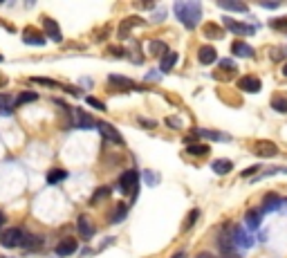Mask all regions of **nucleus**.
Instances as JSON below:
<instances>
[{"label":"nucleus","mask_w":287,"mask_h":258,"mask_svg":"<svg viewBox=\"0 0 287 258\" xmlns=\"http://www.w3.org/2000/svg\"><path fill=\"white\" fill-rule=\"evenodd\" d=\"M148 52L155 54V56H164V54H169V45H166L164 41H151L148 43Z\"/></svg>","instance_id":"obj_24"},{"label":"nucleus","mask_w":287,"mask_h":258,"mask_svg":"<svg viewBox=\"0 0 287 258\" xmlns=\"http://www.w3.org/2000/svg\"><path fill=\"white\" fill-rule=\"evenodd\" d=\"M25 231L20 227H9V229H2L0 231V245L5 249H14V247H23L25 242Z\"/></svg>","instance_id":"obj_2"},{"label":"nucleus","mask_w":287,"mask_h":258,"mask_svg":"<svg viewBox=\"0 0 287 258\" xmlns=\"http://www.w3.org/2000/svg\"><path fill=\"white\" fill-rule=\"evenodd\" d=\"M263 7H267V9H276V7H278V2H263Z\"/></svg>","instance_id":"obj_43"},{"label":"nucleus","mask_w":287,"mask_h":258,"mask_svg":"<svg viewBox=\"0 0 287 258\" xmlns=\"http://www.w3.org/2000/svg\"><path fill=\"white\" fill-rule=\"evenodd\" d=\"M186 151L188 155H209V146L206 144H188Z\"/></svg>","instance_id":"obj_30"},{"label":"nucleus","mask_w":287,"mask_h":258,"mask_svg":"<svg viewBox=\"0 0 287 258\" xmlns=\"http://www.w3.org/2000/svg\"><path fill=\"white\" fill-rule=\"evenodd\" d=\"M204 36H206V38H222V36H224V32L220 30L218 25L206 23V25H204Z\"/></svg>","instance_id":"obj_28"},{"label":"nucleus","mask_w":287,"mask_h":258,"mask_svg":"<svg viewBox=\"0 0 287 258\" xmlns=\"http://www.w3.org/2000/svg\"><path fill=\"white\" fill-rule=\"evenodd\" d=\"M76 241L74 238H65V241H61L59 245H56V256L65 258V256H72V254L76 252Z\"/></svg>","instance_id":"obj_12"},{"label":"nucleus","mask_w":287,"mask_h":258,"mask_svg":"<svg viewBox=\"0 0 287 258\" xmlns=\"http://www.w3.org/2000/svg\"><path fill=\"white\" fill-rule=\"evenodd\" d=\"M260 218H263V211H247V216H245L247 227H249V229H258Z\"/></svg>","instance_id":"obj_27"},{"label":"nucleus","mask_w":287,"mask_h":258,"mask_svg":"<svg viewBox=\"0 0 287 258\" xmlns=\"http://www.w3.org/2000/svg\"><path fill=\"white\" fill-rule=\"evenodd\" d=\"M283 74H285V76H287V63H285V65H283Z\"/></svg>","instance_id":"obj_47"},{"label":"nucleus","mask_w":287,"mask_h":258,"mask_svg":"<svg viewBox=\"0 0 287 258\" xmlns=\"http://www.w3.org/2000/svg\"><path fill=\"white\" fill-rule=\"evenodd\" d=\"M76 229H79V234H81L83 241H92V236H94V224L90 223V218L88 216H79L76 218Z\"/></svg>","instance_id":"obj_6"},{"label":"nucleus","mask_w":287,"mask_h":258,"mask_svg":"<svg viewBox=\"0 0 287 258\" xmlns=\"http://www.w3.org/2000/svg\"><path fill=\"white\" fill-rule=\"evenodd\" d=\"M238 88L245 90V92H249V94H253V92H260L263 83H260L258 76H242L240 81H238Z\"/></svg>","instance_id":"obj_9"},{"label":"nucleus","mask_w":287,"mask_h":258,"mask_svg":"<svg viewBox=\"0 0 287 258\" xmlns=\"http://www.w3.org/2000/svg\"><path fill=\"white\" fill-rule=\"evenodd\" d=\"M108 81L115 83V86H119V88H123V90H137V92H146V86H141V83L130 81V79H126V76L110 74V76H108Z\"/></svg>","instance_id":"obj_5"},{"label":"nucleus","mask_w":287,"mask_h":258,"mask_svg":"<svg viewBox=\"0 0 287 258\" xmlns=\"http://www.w3.org/2000/svg\"><path fill=\"white\" fill-rule=\"evenodd\" d=\"M271 27H274V30H278V32H287V16L271 20Z\"/></svg>","instance_id":"obj_35"},{"label":"nucleus","mask_w":287,"mask_h":258,"mask_svg":"<svg viewBox=\"0 0 287 258\" xmlns=\"http://www.w3.org/2000/svg\"><path fill=\"white\" fill-rule=\"evenodd\" d=\"M2 86H7V79H5V76H0V88H2Z\"/></svg>","instance_id":"obj_45"},{"label":"nucleus","mask_w":287,"mask_h":258,"mask_svg":"<svg viewBox=\"0 0 287 258\" xmlns=\"http://www.w3.org/2000/svg\"><path fill=\"white\" fill-rule=\"evenodd\" d=\"M193 135L198 137H204V139H213V141H224V139H231L227 133H218V130H202V128H195Z\"/></svg>","instance_id":"obj_16"},{"label":"nucleus","mask_w":287,"mask_h":258,"mask_svg":"<svg viewBox=\"0 0 287 258\" xmlns=\"http://www.w3.org/2000/svg\"><path fill=\"white\" fill-rule=\"evenodd\" d=\"M198 61L202 65H211L218 61V52L213 50L211 45H204V47H200V52H198Z\"/></svg>","instance_id":"obj_13"},{"label":"nucleus","mask_w":287,"mask_h":258,"mask_svg":"<svg viewBox=\"0 0 287 258\" xmlns=\"http://www.w3.org/2000/svg\"><path fill=\"white\" fill-rule=\"evenodd\" d=\"M211 169L216 171L218 175H227V173L234 171V162H231V159H216L211 164Z\"/></svg>","instance_id":"obj_21"},{"label":"nucleus","mask_w":287,"mask_h":258,"mask_svg":"<svg viewBox=\"0 0 287 258\" xmlns=\"http://www.w3.org/2000/svg\"><path fill=\"white\" fill-rule=\"evenodd\" d=\"M220 68H222V70H236V65H234V61H220Z\"/></svg>","instance_id":"obj_38"},{"label":"nucleus","mask_w":287,"mask_h":258,"mask_svg":"<svg viewBox=\"0 0 287 258\" xmlns=\"http://www.w3.org/2000/svg\"><path fill=\"white\" fill-rule=\"evenodd\" d=\"M5 224V216H2V211H0V227Z\"/></svg>","instance_id":"obj_46"},{"label":"nucleus","mask_w":287,"mask_h":258,"mask_svg":"<svg viewBox=\"0 0 287 258\" xmlns=\"http://www.w3.org/2000/svg\"><path fill=\"white\" fill-rule=\"evenodd\" d=\"M218 7H220V9H229V12H240V14H245L247 9H249L245 2H231V0H220Z\"/></svg>","instance_id":"obj_22"},{"label":"nucleus","mask_w":287,"mask_h":258,"mask_svg":"<svg viewBox=\"0 0 287 258\" xmlns=\"http://www.w3.org/2000/svg\"><path fill=\"white\" fill-rule=\"evenodd\" d=\"M253 153H256L258 157H276V155H278V146H276L274 141L263 139V141H258L256 144Z\"/></svg>","instance_id":"obj_7"},{"label":"nucleus","mask_w":287,"mask_h":258,"mask_svg":"<svg viewBox=\"0 0 287 258\" xmlns=\"http://www.w3.org/2000/svg\"><path fill=\"white\" fill-rule=\"evenodd\" d=\"M166 126H169V128H180V119H175V117H173V119H166Z\"/></svg>","instance_id":"obj_40"},{"label":"nucleus","mask_w":287,"mask_h":258,"mask_svg":"<svg viewBox=\"0 0 287 258\" xmlns=\"http://www.w3.org/2000/svg\"><path fill=\"white\" fill-rule=\"evenodd\" d=\"M170 258H188V256H186V252H184V249H180L175 256H170Z\"/></svg>","instance_id":"obj_42"},{"label":"nucleus","mask_w":287,"mask_h":258,"mask_svg":"<svg viewBox=\"0 0 287 258\" xmlns=\"http://www.w3.org/2000/svg\"><path fill=\"white\" fill-rule=\"evenodd\" d=\"M74 119H76V126H79V128H97V121L90 117L88 112L74 110Z\"/></svg>","instance_id":"obj_17"},{"label":"nucleus","mask_w":287,"mask_h":258,"mask_svg":"<svg viewBox=\"0 0 287 258\" xmlns=\"http://www.w3.org/2000/svg\"><path fill=\"white\" fill-rule=\"evenodd\" d=\"M88 106H92V108H97V110H106V103L103 101H99V99H94V97H88Z\"/></svg>","instance_id":"obj_37"},{"label":"nucleus","mask_w":287,"mask_h":258,"mask_svg":"<svg viewBox=\"0 0 287 258\" xmlns=\"http://www.w3.org/2000/svg\"><path fill=\"white\" fill-rule=\"evenodd\" d=\"M224 27L227 30H231V32H236V34H242V36H249V34H253V27L252 25H245V23H238V20H234V18H229V16H224Z\"/></svg>","instance_id":"obj_8"},{"label":"nucleus","mask_w":287,"mask_h":258,"mask_svg":"<svg viewBox=\"0 0 287 258\" xmlns=\"http://www.w3.org/2000/svg\"><path fill=\"white\" fill-rule=\"evenodd\" d=\"M2 61H5V56H2V54H0V63H2Z\"/></svg>","instance_id":"obj_48"},{"label":"nucleus","mask_w":287,"mask_h":258,"mask_svg":"<svg viewBox=\"0 0 287 258\" xmlns=\"http://www.w3.org/2000/svg\"><path fill=\"white\" fill-rule=\"evenodd\" d=\"M65 177H68V171H63V169H52L50 173H47V182H50V184H59V182H63Z\"/></svg>","instance_id":"obj_26"},{"label":"nucleus","mask_w":287,"mask_h":258,"mask_svg":"<svg viewBox=\"0 0 287 258\" xmlns=\"http://www.w3.org/2000/svg\"><path fill=\"white\" fill-rule=\"evenodd\" d=\"M175 16L180 18V23L188 30H195L202 20V5L195 2V0H182V2H175Z\"/></svg>","instance_id":"obj_1"},{"label":"nucleus","mask_w":287,"mask_h":258,"mask_svg":"<svg viewBox=\"0 0 287 258\" xmlns=\"http://www.w3.org/2000/svg\"><path fill=\"white\" fill-rule=\"evenodd\" d=\"M97 130H99L101 135H103V139L110 141V144H117V146H126V141H123L121 133H119L115 126H110L108 121H99V123H97Z\"/></svg>","instance_id":"obj_4"},{"label":"nucleus","mask_w":287,"mask_h":258,"mask_svg":"<svg viewBox=\"0 0 287 258\" xmlns=\"http://www.w3.org/2000/svg\"><path fill=\"white\" fill-rule=\"evenodd\" d=\"M126 213H128V206L126 205H119L115 211H112V216H110V223H121L123 218H126Z\"/></svg>","instance_id":"obj_32"},{"label":"nucleus","mask_w":287,"mask_h":258,"mask_svg":"<svg viewBox=\"0 0 287 258\" xmlns=\"http://www.w3.org/2000/svg\"><path fill=\"white\" fill-rule=\"evenodd\" d=\"M177 59H180V56H177V52H173V50H170L169 54H164V56H162V63H159V70L164 72H170L173 70V68H175L177 65Z\"/></svg>","instance_id":"obj_18"},{"label":"nucleus","mask_w":287,"mask_h":258,"mask_svg":"<svg viewBox=\"0 0 287 258\" xmlns=\"http://www.w3.org/2000/svg\"><path fill=\"white\" fill-rule=\"evenodd\" d=\"M198 216H200V209H193L191 211V216L186 218V223H184V229H191L195 224V220H198Z\"/></svg>","instance_id":"obj_36"},{"label":"nucleus","mask_w":287,"mask_h":258,"mask_svg":"<svg viewBox=\"0 0 287 258\" xmlns=\"http://www.w3.org/2000/svg\"><path fill=\"white\" fill-rule=\"evenodd\" d=\"M43 245V238L36 234H27L25 236V242H23V249L25 252H38Z\"/></svg>","instance_id":"obj_19"},{"label":"nucleus","mask_w":287,"mask_h":258,"mask_svg":"<svg viewBox=\"0 0 287 258\" xmlns=\"http://www.w3.org/2000/svg\"><path fill=\"white\" fill-rule=\"evenodd\" d=\"M16 106V101L9 92H0V112H9L12 108Z\"/></svg>","instance_id":"obj_25"},{"label":"nucleus","mask_w":287,"mask_h":258,"mask_svg":"<svg viewBox=\"0 0 287 258\" xmlns=\"http://www.w3.org/2000/svg\"><path fill=\"white\" fill-rule=\"evenodd\" d=\"M231 241H234V245H236V249H238V247H242V249H249V247H252V238H249V236L245 234V231H242L240 227H234V234H231Z\"/></svg>","instance_id":"obj_11"},{"label":"nucleus","mask_w":287,"mask_h":258,"mask_svg":"<svg viewBox=\"0 0 287 258\" xmlns=\"http://www.w3.org/2000/svg\"><path fill=\"white\" fill-rule=\"evenodd\" d=\"M32 81H34V83H41V86H50V88H61V83L52 81V79H43V76H34Z\"/></svg>","instance_id":"obj_34"},{"label":"nucleus","mask_w":287,"mask_h":258,"mask_svg":"<svg viewBox=\"0 0 287 258\" xmlns=\"http://www.w3.org/2000/svg\"><path fill=\"white\" fill-rule=\"evenodd\" d=\"M271 59H274V61L285 59V50H274V54H271Z\"/></svg>","instance_id":"obj_39"},{"label":"nucleus","mask_w":287,"mask_h":258,"mask_svg":"<svg viewBox=\"0 0 287 258\" xmlns=\"http://www.w3.org/2000/svg\"><path fill=\"white\" fill-rule=\"evenodd\" d=\"M231 54L234 56H242V59H249V56H253V47L247 45L245 41H236L231 45Z\"/></svg>","instance_id":"obj_15"},{"label":"nucleus","mask_w":287,"mask_h":258,"mask_svg":"<svg viewBox=\"0 0 287 258\" xmlns=\"http://www.w3.org/2000/svg\"><path fill=\"white\" fill-rule=\"evenodd\" d=\"M281 206V195H276V193H267L265 195V202L263 206H260V211L267 213V211H274V209H278Z\"/></svg>","instance_id":"obj_20"},{"label":"nucleus","mask_w":287,"mask_h":258,"mask_svg":"<svg viewBox=\"0 0 287 258\" xmlns=\"http://www.w3.org/2000/svg\"><path fill=\"white\" fill-rule=\"evenodd\" d=\"M110 193H112L110 187H101V189H97V191H94V195H92V200H90V205H97L99 200H106Z\"/></svg>","instance_id":"obj_31"},{"label":"nucleus","mask_w":287,"mask_h":258,"mask_svg":"<svg viewBox=\"0 0 287 258\" xmlns=\"http://www.w3.org/2000/svg\"><path fill=\"white\" fill-rule=\"evenodd\" d=\"M23 41L27 43V45H45V36L36 34L34 30H25V34H23Z\"/></svg>","instance_id":"obj_23"},{"label":"nucleus","mask_w":287,"mask_h":258,"mask_svg":"<svg viewBox=\"0 0 287 258\" xmlns=\"http://www.w3.org/2000/svg\"><path fill=\"white\" fill-rule=\"evenodd\" d=\"M137 184H139V173L137 171H126L121 177H119V184H117V189H119V193H123V195H137Z\"/></svg>","instance_id":"obj_3"},{"label":"nucleus","mask_w":287,"mask_h":258,"mask_svg":"<svg viewBox=\"0 0 287 258\" xmlns=\"http://www.w3.org/2000/svg\"><path fill=\"white\" fill-rule=\"evenodd\" d=\"M36 99H38V94L36 92H23V94H18L16 106H23V103H27V101H36Z\"/></svg>","instance_id":"obj_33"},{"label":"nucleus","mask_w":287,"mask_h":258,"mask_svg":"<svg viewBox=\"0 0 287 258\" xmlns=\"http://www.w3.org/2000/svg\"><path fill=\"white\" fill-rule=\"evenodd\" d=\"M260 169V166H252V169H247V171H242V177H249V175H253L256 171Z\"/></svg>","instance_id":"obj_41"},{"label":"nucleus","mask_w":287,"mask_h":258,"mask_svg":"<svg viewBox=\"0 0 287 258\" xmlns=\"http://www.w3.org/2000/svg\"><path fill=\"white\" fill-rule=\"evenodd\" d=\"M271 108H274L276 112H283V115H287V99H285V97H281V94H278V97H274V99H271Z\"/></svg>","instance_id":"obj_29"},{"label":"nucleus","mask_w":287,"mask_h":258,"mask_svg":"<svg viewBox=\"0 0 287 258\" xmlns=\"http://www.w3.org/2000/svg\"><path fill=\"white\" fill-rule=\"evenodd\" d=\"M135 25H144V20H141L139 16H130V18H126L121 25H119V32H117V36L119 38H128V32L135 27Z\"/></svg>","instance_id":"obj_14"},{"label":"nucleus","mask_w":287,"mask_h":258,"mask_svg":"<svg viewBox=\"0 0 287 258\" xmlns=\"http://www.w3.org/2000/svg\"><path fill=\"white\" fill-rule=\"evenodd\" d=\"M195 258H213V256H211V254H206V252H204V254H200V256H195Z\"/></svg>","instance_id":"obj_44"},{"label":"nucleus","mask_w":287,"mask_h":258,"mask_svg":"<svg viewBox=\"0 0 287 258\" xmlns=\"http://www.w3.org/2000/svg\"><path fill=\"white\" fill-rule=\"evenodd\" d=\"M43 30H45V36H50L52 41H56V43H61V30H59V23L56 20H52V18H43Z\"/></svg>","instance_id":"obj_10"}]
</instances>
